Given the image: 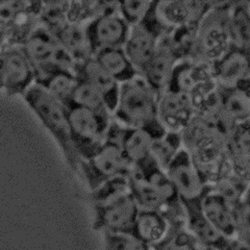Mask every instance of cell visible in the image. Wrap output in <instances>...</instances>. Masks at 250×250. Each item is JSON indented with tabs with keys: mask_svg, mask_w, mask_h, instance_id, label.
<instances>
[{
	"mask_svg": "<svg viewBox=\"0 0 250 250\" xmlns=\"http://www.w3.org/2000/svg\"><path fill=\"white\" fill-rule=\"evenodd\" d=\"M181 134L184 149L209 187L231 173L226 150L229 131L213 121L195 116Z\"/></svg>",
	"mask_w": 250,
	"mask_h": 250,
	"instance_id": "1",
	"label": "cell"
},
{
	"mask_svg": "<svg viewBox=\"0 0 250 250\" xmlns=\"http://www.w3.org/2000/svg\"><path fill=\"white\" fill-rule=\"evenodd\" d=\"M130 194L140 209L165 216L170 222L185 220V212L166 170L150 158L129 173Z\"/></svg>",
	"mask_w": 250,
	"mask_h": 250,
	"instance_id": "2",
	"label": "cell"
},
{
	"mask_svg": "<svg viewBox=\"0 0 250 250\" xmlns=\"http://www.w3.org/2000/svg\"><path fill=\"white\" fill-rule=\"evenodd\" d=\"M22 97L24 98L31 111L37 115L44 127L56 140L69 167L77 172L80 159L70 138L66 105L36 83L31 85Z\"/></svg>",
	"mask_w": 250,
	"mask_h": 250,
	"instance_id": "3",
	"label": "cell"
},
{
	"mask_svg": "<svg viewBox=\"0 0 250 250\" xmlns=\"http://www.w3.org/2000/svg\"><path fill=\"white\" fill-rule=\"evenodd\" d=\"M156 93L140 75L120 85L113 119L125 126L144 129L159 120Z\"/></svg>",
	"mask_w": 250,
	"mask_h": 250,
	"instance_id": "4",
	"label": "cell"
},
{
	"mask_svg": "<svg viewBox=\"0 0 250 250\" xmlns=\"http://www.w3.org/2000/svg\"><path fill=\"white\" fill-rule=\"evenodd\" d=\"M232 1H216L197 29L192 60L212 65L231 46L229 12Z\"/></svg>",
	"mask_w": 250,
	"mask_h": 250,
	"instance_id": "5",
	"label": "cell"
},
{
	"mask_svg": "<svg viewBox=\"0 0 250 250\" xmlns=\"http://www.w3.org/2000/svg\"><path fill=\"white\" fill-rule=\"evenodd\" d=\"M70 138L81 161L87 160L103 146L112 121L111 114L67 104Z\"/></svg>",
	"mask_w": 250,
	"mask_h": 250,
	"instance_id": "6",
	"label": "cell"
},
{
	"mask_svg": "<svg viewBox=\"0 0 250 250\" xmlns=\"http://www.w3.org/2000/svg\"><path fill=\"white\" fill-rule=\"evenodd\" d=\"M20 45L35 69L36 78L57 69L74 71L76 62L42 23L35 25Z\"/></svg>",
	"mask_w": 250,
	"mask_h": 250,
	"instance_id": "7",
	"label": "cell"
},
{
	"mask_svg": "<svg viewBox=\"0 0 250 250\" xmlns=\"http://www.w3.org/2000/svg\"><path fill=\"white\" fill-rule=\"evenodd\" d=\"M171 29L161 18L158 12V1H152L144 18L130 27L124 49L139 74L153 56L162 39Z\"/></svg>",
	"mask_w": 250,
	"mask_h": 250,
	"instance_id": "8",
	"label": "cell"
},
{
	"mask_svg": "<svg viewBox=\"0 0 250 250\" xmlns=\"http://www.w3.org/2000/svg\"><path fill=\"white\" fill-rule=\"evenodd\" d=\"M177 197L185 209L201 207V201L209 190L190 154L186 149L179 151L166 169Z\"/></svg>",
	"mask_w": 250,
	"mask_h": 250,
	"instance_id": "9",
	"label": "cell"
},
{
	"mask_svg": "<svg viewBox=\"0 0 250 250\" xmlns=\"http://www.w3.org/2000/svg\"><path fill=\"white\" fill-rule=\"evenodd\" d=\"M131 169L120 146L107 140L89 159L81 161L78 166L90 191L114 176L129 174Z\"/></svg>",
	"mask_w": 250,
	"mask_h": 250,
	"instance_id": "10",
	"label": "cell"
},
{
	"mask_svg": "<svg viewBox=\"0 0 250 250\" xmlns=\"http://www.w3.org/2000/svg\"><path fill=\"white\" fill-rule=\"evenodd\" d=\"M35 80V69L20 44L0 51V90L10 96H23Z\"/></svg>",
	"mask_w": 250,
	"mask_h": 250,
	"instance_id": "11",
	"label": "cell"
},
{
	"mask_svg": "<svg viewBox=\"0 0 250 250\" xmlns=\"http://www.w3.org/2000/svg\"><path fill=\"white\" fill-rule=\"evenodd\" d=\"M139 210L130 193L104 205L93 206V228L103 233L130 232Z\"/></svg>",
	"mask_w": 250,
	"mask_h": 250,
	"instance_id": "12",
	"label": "cell"
},
{
	"mask_svg": "<svg viewBox=\"0 0 250 250\" xmlns=\"http://www.w3.org/2000/svg\"><path fill=\"white\" fill-rule=\"evenodd\" d=\"M84 29L93 57L101 49L124 47L130 26L124 21L118 11H115L97 16L84 24Z\"/></svg>",
	"mask_w": 250,
	"mask_h": 250,
	"instance_id": "13",
	"label": "cell"
},
{
	"mask_svg": "<svg viewBox=\"0 0 250 250\" xmlns=\"http://www.w3.org/2000/svg\"><path fill=\"white\" fill-rule=\"evenodd\" d=\"M212 71L219 87L250 90V50L231 45L213 62Z\"/></svg>",
	"mask_w": 250,
	"mask_h": 250,
	"instance_id": "14",
	"label": "cell"
},
{
	"mask_svg": "<svg viewBox=\"0 0 250 250\" xmlns=\"http://www.w3.org/2000/svg\"><path fill=\"white\" fill-rule=\"evenodd\" d=\"M158 117L169 131L182 132L195 117L190 96L165 91L158 98Z\"/></svg>",
	"mask_w": 250,
	"mask_h": 250,
	"instance_id": "15",
	"label": "cell"
},
{
	"mask_svg": "<svg viewBox=\"0 0 250 250\" xmlns=\"http://www.w3.org/2000/svg\"><path fill=\"white\" fill-rule=\"evenodd\" d=\"M216 1L202 0H170L158 1V12L171 28L184 25H199Z\"/></svg>",
	"mask_w": 250,
	"mask_h": 250,
	"instance_id": "16",
	"label": "cell"
},
{
	"mask_svg": "<svg viewBox=\"0 0 250 250\" xmlns=\"http://www.w3.org/2000/svg\"><path fill=\"white\" fill-rule=\"evenodd\" d=\"M166 36L162 39L153 56L140 72V76L158 96L166 91L172 71L178 62L170 49Z\"/></svg>",
	"mask_w": 250,
	"mask_h": 250,
	"instance_id": "17",
	"label": "cell"
},
{
	"mask_svg": "<svg viewBox=\"0 0 250 250\" xmlns=\"http://www.w3.org/2000/svg\"><path fill=\"white\" fill-rule=\"evenodd\" d=\"M74 72L78 78L90 83L100 94L108 111L113 115L118 101L121 84L115 81L93 57L82 62H77Z\"/></svg>",
	"mask_w": 250,
	"mask_h": 250,
	"instance_id": "18",
	"label": "cell"
},
{
	"mask_svg": "<svg viewBox=\"0 0 250 250\" xmlns=\"http://www.w3.org/2000/svg\"><path fill=\"white\" fill-rule=\"evenodd\" d=\"M210 80H215L212 65L192 59L183 60L174 66L166 91L190 95L199 84Z\"/></svg>",
	"mask_w": 250,
	"mask_h": 250,
	"instance_id": "19",
	"label": "cell"
},
{
	"mask_svg": "<svg viewBox=\"0 0 250 250\" xmlns=\"http://www.w3.org/2000/svg\"><path fill=\"white\" fill-rule=\"evenodd\" d=\"M226 150L231 173L250 182V120L233 125Z\"/></svg>",
	"mask_w": 250,
	"mask_h": 250,
	"instance_id": "20",
	"label": "cell"
},
{
	"mask_svg": "<svg viewBox=\"0 0 250 250\" xmlns=\"http://www.w3.org/2000/svg\"><path fill=\"white\" fill-rule=\"evenodd\" d=\"M185 222L187 229L203 250H224L231 239L219 232L201 212V207L187 208Z\"/></svg>",
	"mask_w": 250,
	"mask_h": 250,
	"instance_id": "21",
	"label": "cell"
},
{
	"mask_svg": "<svg viewBox=\"0 0 250 250\" xmlns=\"http://www.w3.org/2000/svg\"><path fill=\"white\" fill-rule=\"evenodd\" d=\"M201 212L219 232L226 238L233 239V208L212 187L201 201Z\"/></svg>",
	"mask_w": 250,
	"mask_h": 250,
	"instance_id": "22",
	"label": "cell"
},
{
	"mask_svg": "<svg viewBox=\"0 0 250 250\" xmlns=\"http://www.w3.org/2000/svg\"><path fill=\"white\" fill-rule=\"evenodd\" d=\"M47 28L58 39L60 44L72 57L76 64L92 58L83 24L65 20Z\"/></svg>",
	"mask_w": 250,
	"mask_h": 250,
	"instance_id": "23",
	"label": "cell"
},
{
	"mask_svg": "<svg viewBox=\"0 0 250 250\" xmlns=\"http://www.w3.org/2000/svg\"><path fill=\"white\" fill-rule=\"evenodd\" d=\"M171 222L163 214L149 209H140L131 233L150 248L165 239Z\"/></svg>",
	"mask_w": 250,
	"mask_h": 250,
	"instance_id": "24",
	"label": "cell"
},
{
	"mask_svg": "<svg viewBox=\"0 0 250 250\" xmlns=\"http://www.w3.org/2000/svg\"><path fill=\"white\" fill-rule=\"evenodd\" d=\"M93 58L120 84L130 82L140 75L124 47L101 49L94 54Z\"/></svg>",
	"mask_w": 250,
	"mask_h": 250,
	"instance_id": "25",
	"label": "cell"
},
{
	"mask_svg": "<svg viewBox=\"0 0 250 250\" xmlns=\"http://www.w3.org/2000/svg\"><path fill=\"white\" fill-rule=\"evenodd\" d=\"M118 144L132 167L139 166L151 158L152 139L143 129L123 125Z\"/></svg>",
	"mask_w": 250,
	"mask_h": 250,
	"instance_id": "26",
	"label": "cell"
},
{
	"mask_svg": "<svg viewBox=\"0 0 250 250\" xmlns=\"http://www.w3.org/2000/svg\"><path fill=\"white\" fill-rule=\"evenodd\" d=\"M78 82L73 70L57 69L36 78L35 83L67 105Z\"/></svg>",
	"mask_w": 250,
	"mask_h": 250,
	"instance_id": "27",
	"label": "cell"
},
{
	"mask_svg": "<svg viewBox=\"0 0 250 250\" xmlns=\"http://www.w3.org/2000/svg\"><path fill=\"white\" fill-rule=\"evenodd\" d=\"M220 111L232 125L250 120V90L219 87Z\"/></svg>",
	"mask_w": 250,
	"mask_h": 250,
	"instance_id": "28",
	"label": "cell"
},
{
	"mask_svg": "<svg viewBox=\"0 0 250 250\" xmlns=\"http://www.w3.org/2000/svg\"><path fill=\"white\" fill-rule=\"evenodd\" d=\"M231 45L250 50V6L246 1H232L229 12Z\"/></svg>",
	"mask_w": 250,
	"mask_h": 250,
	"instance_id": "29",
	"label": "cell"
},
{
	"mask_svg": "<svg viewBox=\"0 0 250 250\" xmlns=\"http://www.w3.org/2000/svg\"><path fill=\"white\" fill-rule=\"evenodd\" d=\"M198 26L184 25L174 27L166 36L170 49L178 62L193 58Z\"/></svg>",
	"mask_w": 250,
	"mask_h": 250,
	"instance_id": "30",
	"label": "cell"
},
{
	"mask_svg": "<svg viewBox=\"0 0 250 250\" xmlns=\"http://www.w3.org/2000/svg\"><path fill=\"white\" fill-rule=\"evenodd\" d=\"M183 148L181 132L168 130L162 138L152 141L151 158L161 168L166 170Z\"/></svg>",
	"mask_w": 250,
	"mask_h": 250,
	"instance_id": "31",
	"label": "cell"
},
{
	"mask_svg": "<svg viewBox=\"0 0 250 250\" xmlns=\"http://www.w3.org/2000/svg\"><path fill=\"white\" fill-rule=\"evenodd\" d=\"M129 193V174H122L107 179L90 191V199L93 206H99Z\"/></svg>",
	"mask_w": 250,
	"mask_h": 250,
	"instance_id": "32",
	"label": "cell"
},
{
	"mask_svg": "<svg viewBox=\"0 0 250 250\" xmlns=\"http://www.w3.org/2000/svg\"><path fill=\"white\" fill-rule=\"evenodd\" d=\"M151 250H203L187 229L185 220L172 221L170 229L161 243Z\"/></svg>",
	"mask_w": 250,
	"mask_h": 250,
	"instance_id": "33",
	"label": "cell"
},
{
	"mask_svg": "<svg viewBox=\"0 0 250 250\" xmlns=\"http://www.w3.org/2000/svg\"><path fill=\"white\" fill-rule=\"evenodd\" d=\"M68 104L88 108L98 113L111 114L100 94L90 83L81 80V78H78L77 84L71 96V100Z\"/></svg>",
	"mask_w": 250,
	"mask_h": 250,
	"instance_id": "34",
	"label": "cell"
},
{
	"mask_svg": "<svg viewBox=\"0 0 250 250\" xmlns=\"http://www.w3.org/2000/svg\"><path fill=\"white\" fill-rule=\"evenodd\" d=\"M250 182L230 173L212 186V188L220 193L230 203V206L234 208L245 197Z\"/></svg>",
	"mask_w": 250,
	"mask_h": 250,
	"instance_id": "35",
	"label": "cell"
},
{
	"mask_svg": "<svg viewBox=\"0 0 250 250\" xmlns=\"http://www.w3.org/2000/svg\"><path fill=\"white\" fill-rule=\"evenodd\" d=\"M233 239L250 248V198L245 197L233 208Z\"/></svg>",
	"mask_w": 250,
	"mask_h": 250,
	"instance_id": "36",
	"label": "cell"
},
{
	"mask_svg": "<svg viewBox=\"0 0 250 250\" xmlns=\"http://www.w3.org/2000/svg\"><path fill=\"white\" fill-rule=\"evenodd\" d=\"M104 250H151L131 232L104 233Z\"/></svg>",
	"mask_w": 250,
	"mask_h": 250,
	"instance_id": "37",
	"label": "cell"
},
{
	"mask_svg": "<svg viewBox=\"0 0 250 250\" xmlns=\"http://www.w3.org/2000/svg\"><path fill=\"white\" fill-rule=\"evenodd\" d=\"M151 4L152 1H139V0L118 1V13L124 21L132 27L144 18Z\"/></svg>",
	"mask_w": 250,
	"mask_h": 250,
	"instance_id": "38",
	"label": "cell"
},
{
	"mask_svg": "<svg viewBox=\"0 0 250 250\" xmlns=\"http://www.w3.org/2000/svg\"><path fill=\"white\" fill-rule=\"evenodd\" d=\"M224 250H250V248L246 247L243 244H241L237 240L231 239Z\"/></svg>",
	"mask_w": 250,
	"mask_h": 250,
	"instance_id": "39",
	"label": "cell"
}]
</instances>
